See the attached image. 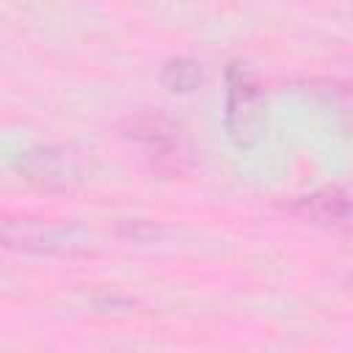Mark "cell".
<instances>
[{"mask_svg": "<svg viewBox=\"0 0 353 353\" xmlns=\"http://www.w3.org/2000/svg\"><path fill=\"white\" fill-rule=\"evenodd\" d=\"M14 171L41 190H72L85 179L83 160L72 149L55 143L22 149L14 157Z\"/></svg>", "mask_w": 353, "mask_h": 353, "instance_id": "3", "label": "cell"}, {"mask_svg": "<svg viewBox=\"0 0 353 353\" xmlns=\"http://www.w3.org/2000/svg\"><path fill=\"white\" fill-rule=\"evenodd\" d=\"M160 83L171 94H190L204 83V69L196 58H171L160 69Z\"/></svg>", "mask_w": 353, "mask_h": 353, "instance_id": "6", "label": "cell"}, {"mask_svg": "<svg viewBox=\"0 0 353 353\" xmlns=\"http://www.w3.org/2000/svg\"><path fill=\"white\" fill-rule=\"evenodd\" d=\"M226 130L237 146H251L268 121L265 94L259 80L245 63H229L226 69Z\"/></svg>", "mask_w": 353, "mask_h": 353, "instance_id": "1", "label": "cell"}, {"mask_svg": "<svg viewBox=\"0 0 353 353\" xmlns=\"http://www.w3.org/2000/svg\"><path fill=\"white\" fill-rule=\"evenodd\" d=\"M91 232L77 223H47V221H22L8 218L3 223V243L6 248L25 251V254H55L72 256L91 251Z\"/></svg>", "mask_w": 353, "mask_h": 353, "instance_id": "2", "label": "cell"}, {"mask_svg": "<svg viewBox=\"0 0 353 353\" xmlns=\"http://www.w3.org/2000/svg\"><path fill=\"white\" fill-rule=\"evenodd\" d=\"M127 135L149 149L157 168H179L182 152H179L176 130L163 116H135V119H130Z\"/></svg>", "mask_w": 353, "mask_h": 353, "instance_id": "4", "label": "cell"}, {"mask_svg": "<svg viewBox=\"0 0 353 353\" xmlns=\"http://www.w3.org/2000/svg\"><path fill=\"white\" fill-rule=\"evenodd\" d=\"M292 210L303 212L309 218H317V221H342V218L353 215V201L342 190L325 188V190H317L312 196H303Z\"/></svg>", "mask_w": 353, "mask_h": 353, "instance_id": "5", "label": "cell"}, {"mask_svg": "<svg viewBox=\"0 0 353 353\" xmlns=\"http://www.w3.org/2000/svg\"><path fill=\"white\" fill-rule=\"evenodd\" d=\"M124 234L132 240H149L157 234V226H152L146 221H124Z\"/></svg>", "mask_w": 353, "mask_h": 353, "instance_id": "7", "label": "cell"}]
</instances>
